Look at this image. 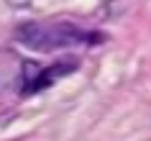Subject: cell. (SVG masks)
I'll return each mask as SVG.
<instances>
[{
    "label": "cell",
    "mask_w": 151,
    "mask_h": 141,
    "mask_svg": "<svg viewBox=\"0 0 151 141\" xmlns=\"http://www.w3.org/2000/svg\"><path fill=\"white\" fill-rule=\"evenodd\" d=\"M90 33L80 31L77 26L69 23H54V26H41V23H23L16 28V41L23 46L39 49V51H54L62 46H72L77 41H87Z\"/></svg>",
    "instance_id": "6da1fadb"
},
{
    "label": "cell",
    "mask_w": 151,
    "mask_h": 141,
    "mask_svg": "<svg viewBox=\"0 0 151 141\" xmlns=\"http://www.w3.org/2000/svg\"><path fill=\"white\" fill-rule=\"evenodd\" d=\"M77 59H64V62H56L51 69H44V72H39L36 74V82H31V85L26 87V93H36V90H41V87H46V85H51V82H56V77H62V74H69V72H74L77 69Z\"/></svg>",
    "instance_id": "7a4b0ae2"
},
{
    "label": "cell",
    "mask_w": 151,
    "mask_h": 141,
    "mask_svg": "<svg viewBox=\"0 0 151 141\" xmlns=\"http://www.w3.org/2000/svg\"><path fill=\"white\" fill-rule=\"evenodd\" d=\"M10 8H16V10H23V8H28L31 5V0H5Z\"/></svg>",
    "instance_id": "3957f363"
}]
</instances>
